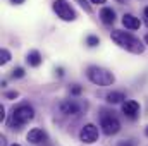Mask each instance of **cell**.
I'll list each match as a JSON object with an SVG mask.
<instances>
[{"label":"cell","mask_w":148,"mask_h":146,"mask_svg":"<svg viewBox=\"0 0 148 146\" xmlns=\"http://www.w3.org/2000/svg\"><path fill=\"white\" fill-rule=\"evenodd\" d=\"M110 36L121 48H124V50H127V52H131V53L140 55V53L145 52V45H143L138 38H134L133 35H129V33H126V31H112Z\"/></svg>","instance_id":"cell-1"},{"label":"cell","mask_w":148,"mask_h":146,"mask_svg":"<svg viewBox=\"0 0 148 146\" xmlns=\"http://www.w3.org/2000/svg\"><path fill=\"white\" fill-rule=\"evenodd\" d=\"M86 76H88V79L93 84H98V86H110V84H114V81H115V77H114V74L110 71H107L103 67H98V65L88 67Z\"/></svg>","instance_id":"cell-2"},{"label":"cell","mask_w":148,"mask_h":146,"mask_svg":"<svg viewBox=\"0 0 148 146\" xmlns=\"http://www.w3.org/2000/svg\"><path fill=\"white\" fill-rule=\"evenodd\" d=\"M35 119V110L29 105H19L17 108H14V113H12V119H10V126L14 127H21L28 122H31Z\"/></svg>","instance_id":"cell-3"},{"label":"cell","mask_w":148,"mask_h":146,"mask_svg":"<svg viewBox=\"0 0 148 146\" xmlns=\"http://www.w3.org/2000/svg\"><path fill=\"white\" fill-rule=\"evenodd\" d=\"M53 10L62 21H74L76 12L67 0H53Z\"/></svg>","instance_id":"cell-4"},{"label":"cell","mask_w":148,"mask_h":146,"mask_svg":"<svg viewBox=\"0 0 148 146\" xmlns=\"http://www.w3.org/2000/svg\"><path fill=\"white\" fill-rule=\"evenodd\" d=\"M100 127L103 131V134L107 136H114L121 131V122L117 120V117L114 115H103L102 117V122H100Z\"/></svg>","instance_id":"cell-5"},{"label":"cell","mask_w":148,"mask_h":146,"mask_svg":"<svg viewBox=\"0 0 148 146\" xmlns=\"http://www.w3.org/2000/svg\"><path fill=\"white\" fill-rule=\"evenodd\" d=\"M79 139L84 145H91L98 139V127L95 124H86L81 131H79Z\"/></svg>","instance_id":"cell-6"},{"label":"cell","mask_w":148,"mask_h":146,"mask_svg":"<svg viewBox=\"0 0 148 146\" xmlns=\"http://www.w3.org/2000/svg\"><path fill=\"white\" fill-rule=\"evenodd\" d=\"M122 113L127 115V117H131V119H134L140 113V103L134 102V100H126L122 103Z\"/></svg>","instance_id":"cell-7"},{"label":"cell","mask_w":148,"mask_h":146,"mask_svg":"<svg viewBox=\"0 0 148 146\" xmlns=\"http://www.w3.org/2000/svg\"><path fill=\"white\" fill-rule=\"evenodd\" d=\"M26 139L31 143V145H40V143H43L45 139H47V134H45V131L43 129H31L29 132H28V136H26Z\"/></svg>","instance_id":"cell-8"},{"label":"cell","mask_w":148,"mask_h":146,"mask_svg":"<svg viewBox=\"0 0 148 146\" xmlns=\"http://www.w3.org/2000/svg\"><path fill=\"white\" fill-rule=\"evenodd\" d=\"M122 24L127 28V29H140V26H141V23H140V19L138 17H134L133 14H124L122 16Z\"/></svg>","instance_id":"cell-9"},{"label":"cell","mask_w":148,"mask_h":146,"mask_svg":"<svg viewBox=\"0 0 148 146\" xmlns=\"http://www.w3.org/2000/svg\"><path fill=\"white\" fill-rule=\"evenodd\" d=\"M59 110H60V113H64V115H74V113L79 112V107H77L76 102H69V100H66V102L60 103Z\"/></svg>","instance_id":"cell-10"},{"label":"cell","mask_w":148,"mask_h":146,"mask_svg":"<svg viewBox=\"0 0 148 146\" xmlns=\"http://www.w3.org/2000/svg\"><path fill=\"white\" fill-rule=\"evenodd\" d=\"M100 19H102L103 24H112V23L115 21V12H114V9L103 7V9L100 10Z\"/></svg>","instance_id":"cell-11"},{"label":"cell","mask_w":148,"mask_h":146,"mask_svg":"<svg viewBox=\"0 0 148 146\" xmlns=\"http://www.w3.org/2000/svg\"><path fill=\"white\" fill-rule=\"evenodd\" d=\"M26 62H28L31 67H38V65L41 64V55H40V52H38V50H31V52L28 53V57H26Z\"/></svg>","instance_id":"cell-12"},{"label":"cell","mask_w":148,"mask_h":146,"mask_svg":"<svg viewBox=\"0 0 148 146\" xmlns=\"http://www.w3.org/2000/svg\"><path fill=\"white\" fill-rule=\"evenodd\" d=\"M122 100H126V95H124L122 91H110V93L107 95V102H109V103H112V105L121 103Z\"/></svg>","instance_id":"cell-13"},{"label":"cell","mask_w":148,"mask_h":146,"mask_svg":"<svg viewBox=\"0 0 148 146\" xmlns=\"http://www.w3.org/2000/svg\"><path fill=\"white\" fill-rule=\"evenodd\" d=\"M9 60H10V52L3 48V50L0 52V64H7Z\"/></svg>","instance_id":"cell-14"},{"label":"cell","mask_w":148,"mask_h":146,"mask_svg":"<svg viewBox=\"0 0 148 146\" xmlns=\"http://www.w3.org/2000/svg\"><path fill=\"white\" fill-rule=\"evenodd\" d=\"M86 45L88 46H97V45H100V38L98 36H88L86 38Z\"/></svg>","instance_id":"cell-15"},{"label":"cell","mask_w":148,"mask_h":146,"mask_svg":"<svg viewBox=\"0 0 148 146\" xmlns=\"http://www.w3.org/2000/svg\"><path fill=\"white\" fill-rule=\"evenodd\" d=\"M12 76H14V77H24V69H23V67H16V69L12 71Z\"/></svg>","instance_id":"cell-16"},{"label":"cell","mask_w":148,"mask_h":146,"mask_svg":"<svg viewBox=\"0 0 148 146\" xmlns=\"http://www.w3.org/2000/svg\"><path fill=\"white\" fill-rule=\"evenodd\" d=\"M76 2H77V3H79V5L86 10V12H91V7H90V3H88L86 0H76Z\"/></svg>","instance_id":"cell-17"},{"label":"cell","mask_w":148,"mask_h":146,"mask_svg":"<svg viewBox=\"0 0 148 146\" xmlns=\"http://www.w3.org/2000/svg\"><path fill=\"white\" fill-rule=\"evenodd\" d=\"M81 91H83V89H81V88H79V86H74L73 89H71V93H73V95H79V93H81Z\"/></svg>","instance_id":"cell-18"},{"label":"cell","mask_w":148,"mask_h":146,"mask_svg":"<svg viewBox=\"0 0 148 146\" xmlns=\"http://www.w3.org/2000/svg\"><path fill=\"white\" fill-rule=\"evenodd\" d=\"M5 96H7V98H17V91H9Z\"/></svg>","instance_id":"cell-19"},{"label":"cell","mask_w":148,"mask_h":146,"mask_svg":"<svg viewBox=\"0 0 148 146\" xmlns=\"http://www.w3.org/2000/svg\"><path fill=\"white\" fill-rule=\"evenodd\" d=\"M3 119H5V108H3V107L0 105V122H2Z\"/></svg>","instance_id":"cell-20"},{"label":"cell","mask_w":148,"mask_h":146,"mask_svg":"<svg viewBox=\"0 0 148 146\" xmlns=\"http://www.w3.org/2000/svg\"><path fill=\"white\" fill-rule=\"evenodd\" d=\"M91 3H98V5H102V3H105V0H90Z\"/></svg>","instance_id":"cell-21"},{"label":"cell","mask_w":148,"mask_h":146,"mask_svg":"<svg viewBox=\"0 0 148 146\" xmlns=\"http://www.w3.org/2000/svg\"><path fill=\"white\" fill-rule=\"evenodd\" d=\"M5 145H7V141H5V138L2 136V138H0V146H5Z\"/></svg>","instance_id":"cell-22"},{"label":"cell","mask_w":148,"mask_h":146,"mask_svg":"<svg viewBox=\"0 0 148 146\" xmlns=\"http://www.w3.org/2000/svg\"><path fill=\"white\" fill-rule=\"evenodd\" d=\"M10 2H12V3H23L24 0H10Z\"/></svg>","instance_id":"cell-23"},{"label":"cell","mask_w":148,"mask_h":146,"mask_svg":"<svg viewBox=\"0 0 148 146\" xmlns=\"http://www.w3.org/2000/svg\"><path fill=\"white\" fill-rule=\"evenodd\" d=\"M145 17H148V7L145 9Z\"/></svg>","instance_id":"cell-24"},{"label":"cell","mask_w":148,"mask_h":146,"mask_svg":"<svg viewBox=\"0 0 148 146\" xmlns=\"http://www.w3.org/2000/svg\"><path fill=\"white\" fill-rule=\"evenodd\" d=\"M145 43H147V45H148V35H147V36H145Z\"/></svg>","instance_id":"cell-25"},{"label":"cell","mask_w":148,"mask_h":146,"mask_svg":"<svg viewBox=\"0 0 148 146\" xmlns=\"http://www.w3.org/2000/svg\"><path fill=\"white\" fill-rule=\"evenodd\" d=\"M145 134H147V136H148V126H147V129H145Z\"/></svg>","instance_id":"cell-26"},{"label":"cell","mask_w":148,"mask_h":146,"mask_svg":"<svg viewBox=\"0 0 148 146\" xmlns=\"http://www.w3.org/2000/svg\"><path fill=\"white\" fill-rule=\"evenodd\" d=\"M117 2H119V3H122V2H126V0H117Z\"/></svg>","instance_id":"cell-27"},{"label":"cell","mask_w":148,"mask_h":146,"mask_svg":"<svg viewBox=\"0 0 148 146\" xmlns=\"http://www.w3.org/2000/svg\"><path fill=\"white\" fill-rule=\"evenodd\" d=\"M12 146H21V145H12Z\"/></svg>","instance_id":"cell-28"}]
</instances>
